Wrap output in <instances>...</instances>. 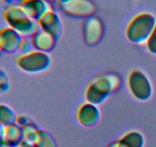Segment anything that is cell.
<instances>
[{"instance_id": "cell-13", "label": "cell", "mask_w": 156, "mask_h": 147, "mask_svg": "<svg viewBox=\"0 0 156 147\" xmlns=\"http://www.w3.org/2000/svg\"><path fill=\"white\" fill-rule=\"evenodd\" d=\"M5 140L7 147H18L24 140L22 127L18 125L16 123L5 126Z\"/></svg>"}, {"instance_id": "cell-18", "label": "cell", "mask_w": 156, "mask_h": 147, "mask_svg": "<svg viewBox=\"0 0 156 147\" xmlns=\"http://www.w3.org/2000/svg\"><path fill=\"white\" fill-rule=\"evenodd\" d=\"M10 88V80L7 73L0 68V93H7Z\"/></svg>"}, {"instance_id": "cell-11", "label": "cell", "mask_w": 156, "mask_h": 147, "mask_svg": "<svg viewBox=\"0 0 156 147\" xmlns=\"http://www.w3.org/2000/svg\"><path fill=\"white\" fill-rule=\"evenodd\" d=\"M18 6L27 16L37 21L44 14L52 9L50 2L47 0H22Z\"/></svg>"}, {"instance_id": "cell-9", "label": "cell", "mask_w": 156, "mask_h": 147, "mask_svg": "<svg viewBox=\"0 0 156 147\" xmlns=\"http://www.w3.org/2000/svg\"><path fill=\"white\" fill-rule=\"evenodd\" d=\"M40 28L50 34L51 36L59 39L62 33V21L60 15L52 8L44 14L38 21Z\"/></svg>"}, {"instance_id": "cell-6", "label": "cell", "mask_w": 156, "mask_h": 147, "mask_svg": "<svg viewBox=\"0 0 156 147\" xmlns=\"http://www.w3.org/2000/svg\"><path fill=\"white\" fill-rule=\"evenodd\" d=\"M59 10L69 16L85 18L94 15L96 6L91 0H56Z\"/></svg>"}, {"instance_id": "cell-5", "label": "cell", "mask_w": 156, "mask_h": 147, "mask_svg": "<svg viewBox=\"0 0 156 147\" xmlns=\"http://www.w3.org/2000/svg\"><path fill=\"white\" fill-rule=\"evenodd\" d=\"M126 85L131 96L140 102L149 101L153 95V86L147 74L139 68L128 74Z\"/></svg>"}, {"instance_id": "cell-4", "label": "cell", "mask_w": 156, "mask_h": 147, "mask_svg": "<svg viewBox=\"0 0 156 147\" xmlns=\"http://www.w3.org/2000/svg\"><path fill=\"white\" fill-rule=\"evenodd\" d=\"M52 61L50 53L37 50L24 55H18L15 59L17 67L28 74H39L46 72L51 67Z\"/></svg>"}, {"instance_id": "cell-27", "label": "cell", "mask_w": 156, "mask_h": 147, "mask_svg": "<svg viewBox=\"0 0 156 147\" xmlns=\"http://www.w3.org/2000/svg\"><path fill=\"white\" fill-rule=\"evenodd\" d=\"M2 51L1 48H0V55H2Z\"/></svg>"}, {"instance_id": "cell-12", "label": "cell", "mask_w": 156, "mask_h": 147, "mask_svg": "<svg viewBox=\"0 0 156 147\" xmlns=\"http://www.w3.org/2000/svg\"><path fill=\"white\" fill-rule=\"evenodd\" d=\"M34 49L40 51L50 53L55 48L57 40L44 32L41 28L37 29L30 37Z\"/></svg>"}, {"instance_id": "cell-26", "label": "cell", "mask_w": 156, "mask_h": 147, "mask_svg": "<svg viewBox=\"0 0 156 147\" xmlns=\"http://www.w3.org/2000/svg\"><path fill=\"white\" fill-rule=\"evenodd\" d=\"M47 1H48L49 2L51 3V2H56V0H47Z\"/></svg>"}, {"instance_id": "cell-8", "label": "cell", "mask_w": 156, "mask_h": 147, "mask_svg": "<svg viewBox=\"0 0 156 147\" xmlns=\"http://www.w3.org/2000/svg\"><path fill=\"white\" fill-rule=\"evenodd\" d=\"M101 117V113L98 106L88 102L81 104L76 113L79 123L86 128L95 126L100 121Z\"/></svg>"}, {"instance_id": "cell-2", "label": "cell", "mask_w": 156, "mask_h": 147, "mask_svg": "<svg viewBox=\"0 0 156 147\" xmlns=\"http://www.w3.org/2000/svg\"><path fill=\"white\" fill-rule=\"evenodd\" d=\"M156 26V18L153 14L143 12L131 18L126 28V37L133 44H143L152 35Z\"/></svg>"}, {"instance_id": "cell-25", "label": "cell", "mask_w": 156, "mask_h": 147, "mask_svg": "<svg viewBox=\"0 0 156 147\" xmlns=\"http://www.w3.org/2000/svg\"><path fill=\"white\" fill-rule=\"evenodd\" d=\"M18 147H35V146L34 145L33 143H31V142H27V141L23 140L22 142H21V144L18 145Z\"/></svg>"}, {"instance_id": "cell-20", "label": "cell", "mask_w": 156, "mask_h": 147, "mask_svg": "<svg viewBox=\"0 0 156 147\" xmlns=\"http://www.w3.org/2000/svg\"><path fill=\"white\" fill-rule=\"evenodd\" d=\"M145 44H146V48L149 53L153 55H156V26L154 28L152 35H150Z\"/></svg>"}, {"instance_id": "cell-22", "label": "cell", "mask_w": 156, "mask_h": 147, "mask_svg": "<svg viewBox=\"0 0 156 147\" xmlns=\"http://www.w3.org/2000/svg\"><path fill=\"white\" fill-rule=\"evenodd\" d=\"M5 126L0 123V147H7L5 140Z\"/></svg>"}, {"instance_id": "cell-24", "label": "cell", "mask_w": 156, "mask_h": 147, "mask_svg": "<svg viewBox=\"0 0 156 147\" xmlns=\"http://www.w3.org/2000/svg\"><path fill=\"white\" fill-rule=\"evenodd\" d=\"M22 0H3L7 6H12V5H18Z\"/></svg>"}, {"instance_id": "cell-23", "label": "cell", "mask_w": 156, "mask_h": 147, "mask_svg": "<svg viewBox=\"0 0 156 147\" xmlns=\"http://www.w3.org/2000/svg\"><path fill=\"white\" fill-rule=\"evenodd\" d=\"M107 147H126L120 139L116 141H113L111 143H109Z\"/></svg>"}, {"instance_id": "cell-16", "label": "cell", "mask_w": 156, "mask_h": 147, "mask_svg": "<svg viewBox=\"0 0 156 147\" xmlns=\"http://www.w3.org/2000/svg\"><path fill=\"white\" fill-rule=\"evenodd\" d=\"M33 144L35 147H57L53 136L49 132L41 129L38 130Z\"/></svg>"}, {"instance_id": "cell-19", "label": "cell", "mask_w": 156, "mask_h": 147, "mask_svg": "<svg viewBox=\"0 0 156 147\" xmlns=\"http://www.w3.org/2000/svg\"><path fill=\"white\" fill-rule=\"evenodd\" d=\"M33 50H34V49L32 45L30 38H22L19 46H18V53L19 55H24V54L29 53Z\"/></svg>"}, {"instance_id": "cell-3", "label": "cell", "mask_w": 156, "mask_h": 147, "mask_svg": "<svg viewBox=\"0 0 156 147\" xmlns=\"http://www.w3.org/2000/svg\"><path fill=\"white\" fill-rule=\"evenodd\" d=\"M2 15L9 27L15 29L22 38H30L40 28L38 21L27 16L18 5L7 6Z\"/></svg>"}, {"instance_id": "cell-10", "label": "cell", "mask_w": 156, "mask_h": 147, "mask_svg": "<svg viewBox=\"0 0 156 147\" xmlns=\"http://www.w3.org/2000/svg\"><path fill=\"white\" fill-rule=\"evenodd\" d=\"M21 39L22 37L9 26L0 29V48L2 53L14 54L18 52Z\"/></svg>"}, {"instance_id": "cell-17", "label": "cell", "mask_w": 156, "mask_h": 147, "mask_svg": "<svg viewBox=\"0 0 156 147\" xmlns=\"http://www.w3.org/2000/svg\"><path fill=\"white\" fill-rule=\"evenodd\" d=\"M23 129V136H24V140L27 141L29 142L33 143L35 140L37 135L39 128L33 122L30 123L28 125L22 127Z\"/></svg>"}, {"instance_id": "cell-15", "label": "cell", "mask_w": 156, "mask_h": 147, "mask_svg": "<svg viewBox=\"0 0 156 147\" xmlns=\"http://www.w3.org/2000/svg\"><path fill=\"white\" fill-rule=\"evenodd\" d=\"M17 115L13 109L6 104H0V123L8 126L16 121Z\"/></svg>"}, {"instance_id": "cell-1", "label": "cell", "mask_w": 156, "mask_h": 147, "mask_svg": "<svg viewBox=\"0 0 156 147\" xmlns=\"http://www.w3.org/2000/svg\"><path fill=\"white\" fill-rule=\"evenodd\" d=\"M121 79L114 72H104L93 77L85 90L86 102L99 106L120 87Z\"/></svg>"}, {"instance_id": "cell-14", "label": "cell", "mask_w": 156, "mask_h": 147, "mask_svg": "<svg viewBox=\"0 0 156 147\" xmlns=\"http://www.w3.org/2000/svg\"><path fill=\"white\" fill-rule=\"evenodd\" d=\"M119 139L126 147H143L145 145L144 136L137 130H130L123 134Z\"/></svg>"}, {"instance_id": "cell-7", "label": "cell", "mask_w": 156, "mask_h": 147, "mask_svg": "<svg viewBox=\"0 0 156 147\" xmlns=\"http://www.w3.org/2000/svg\"><path fill=\"white\" fill-rule=\"evenodd\" d=\"M82 33L84 42L89 46H94L101 41L104 35V24L101 18L95 15L83 18Z\"/></svg>"}, {"instance_id": "cell-21", "label": "cell", "mask_w": 156, "mask_h": 147, "mask_svg": "<svg viewBox=\"0 0 156 147\" xmlns=\"http://www.w3.org/2000/svg\"><path fill=\"white\" fill-rule=\"evenodd\" d=\"M18 125H19L21 127H24L25 126L28 125L30 123H32L31 119L28 117L27 116H25V115H17L16 121H15Z\"/></svg>"}]
</instances>
